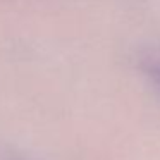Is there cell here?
<instances>
[{
    "mask_svg": "<svg viewBox=\"0 0 160 160\" xmlns=\"http://www.w3.org/2000/svg\"><path fill=\"white\" fill-rule=\"evenodd\" d=\"M141 69L152 79V83L160 90V57H155V55L145 57L141 60Z\"/></svg>",
    "mask_w": 160,
    "mask_h": 160,
    "instance_id": "1",
    "label": "cell"
}]
</instances>
